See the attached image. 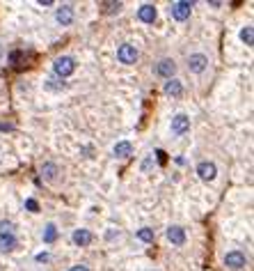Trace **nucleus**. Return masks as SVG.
<instances>
[{
  "mask_svg": "<svg viewBox=\"0 0 254 271\" xmlns=\"http://www.w3.org/2000/svg\"><path fill=\"white\" fill-rule=\"evenodd\" d=\"M53 72L58 74L60 79H66V76H71V74L76 72V60H73L71 55H62V58H58V60H55Z\"/></svg>",
  "mask_w": 254,
  "mask_h": 271,
  "instance_id": "1",
  "label": "nucleus"
},
{
  "mask_svg": "<svg viewBox=\"0 0 254 271\" xmlns=\"http://www.w3.org/2000/svg\"><path fill=\"white\" fill-rule=\"evenodd\" d=\"M190 12H192V2H188V0H177V2H172V7H170L172 18H177V21L190 18Z\"/></svg>",
  "mask_w": 254,
  "mask_h": 271,
  "instance_id": "2",
  "label": "nucleus"
},
{
  "mask_svg": "<svg viewBox=\"0 0 254 271\" xmlns=\"http://www.w3.org/2000/svg\"><path fill=\"white\" fill-rule=\"evenodd\" d=\"M117 60L122 62V65H135L137 60V51L133 44H122V46L117 48Z\"/></svg>",
  "mask_w": 254,
  "mask_h": 271,
  "instance_id": "3",
  "label": "nucleus"
},
{
  "mask_svg": "<svg viewBox=\"0 0 254 271\" xmlns=\"http://www.w3.org/2000/svg\"><path fill=\"white\" fill-rule=\"evenodd\" d=\"M190 131V120H188V115L184 113H179L172 117V133L174 136H184V133Z\"/></svg>",
  "mask_w": 254,
  "mask_h": 271,
  "instance_id": "4",
  "label": "nucleus"
},
{
  "mask_svg": "<svg viewBox=\"0 0 254 271\" xmlns=\"http://www.w3.org/2000/svg\"><path fill=\"white\" fill-rule=\"evenodd\" d=\"M225 265L229 267V269H234V271H241L243 267L248 265V258H245L241 251H231V253L225 255Z\"/></svg>",
  "mask_w": 254,
  "mask_h": 271,
  "instance_id": "5",
  "label": "nucleus"
},
{
  "mask_svg": "<svg viewBox=\"0 0 254 271\" xmlns=\"http://www.w3.org/2000/svg\"><path fill=\"white\" fill-rule=\"evenodd\" d=\"M154 72L158 74V76H163V79L170 81L174 74H177V65H174V60H170V58H165V60H160L158 65L154 67Z\"/></svg>",
  "mask_w": 254,
  "mask_h": 271,
  "instance_id": "6",
  "label": "nucleus"
},
{
  "mask_svg": "<svg viewBox=\"0 0 254 271\" xmlns=\"http://www.w3.org/2000/svg\"><path fill=\"white\" fill-rule=\"evenodd\" d=\"M55 21L60 25H71L73 23V7L71 5H60L55 9Z\"/></svg>",
  "mask_w": 254,
  "mask_h": 271,
  "instance_id": "7",
  "label": "nucleus"
},
{
  "mask_svg": "<svg viewBox=\"0 0 254 271\" xmlns=\"http://www.w3.org/2000/svg\"><path fill=\"white\" fill-rule=\"evenodd\" d=\"M197 175H199L204 181H211V180H215V175H218V168H215V163L213 161H201L199 166H197Z\"/></svg>",
  "mask_w": 254,
  "mask_h": 271,
  "instance_id": "8",
  "label": "nucleus"
},
{
  "mask_svg": "<svg viewBox=\"0 0 254 271\" xmlns=\"http://www.w3.org/2000/svg\"><path fill=\"white\" fill-rule=\"evenodd\" d=\"M208 65V58L206 55H201V53H195V55H190L188 58V69L192 74H201L204 69H206Z\"/></svg>",
  "mask_w": 254,
  "mask_h": 271,
  "instance_id": "9",
  "label": "nucleus"
},
{
  "mask_svg": "<svg viewBox=\"0 0 254 271\" xmlns=\"http://www.w3.org/2000/svg\"><path fill=\"white\" fill-rule=\"evenodd\" d=\"M167 239H170L174 246H184L186 244V230L179 228V225H172V228L167 230Z\"/></svg>",
  "mask_w": 254,
  "mask_h": 271,
  "instance_id": "10",
  "label": "nucleus"
},
{
  "mask_svg": "<svg viewBox=\"0 0 254 271\" xmlns=\"http://www.w3.org/2000/svg\"><path fill=\"white\" fill-rule=\"evenodd\" d=\"M137 18H140L142 23H154L156 21V7L154 5H142L137 9Z\"/></svg>",
  "mask_w": 254,
  "mask_h": 271,
  "instance_id": "11",
  "label": "nucleus"
},
{
  "mask_svg": "<svg viewBox=\"0 0 254 271\" xmlns=\"http://www.w3.org/2000/svg\"><path fill=\"white\" fill-rule=\"evenodd\" d=\"M163 92H165L167 96H181V94H184V85H181V81L170 79L165 83V88H163Z\"/></svg>",
  "mask_w": 254,
  "mask_h": 271,
  "instance_id": "12",
  "label": "nucleus"
},
{
  "mask_svg": "<svg viewBox=\"0 0 254 271\" xmlns=\"http://www.w3.org/2000/svg\"><path fill=\"white\" fill-rule=\"evenodd\" d=\"M113 152H115V157H119V159H128V157H133V145L128 140H122V143L115 145Z\"/></svg>",
  "mask_w": 254,
  "mask_h": 271,
  "instance_id": "13",
  "label": "nucleus"
},
{
  "mask_svg": "<svg viewBox=\"0 0 254 271\" xmlns=\"http://www.w3.org/2000/svg\"><path fill=\"white\" fill-rule=\"evenodd\" d=\"M92 239H94V237H92L89 230H76V232H73V244H76V246H89Z\"/></svg>",
  "mask_w": 254,
  "mask_h": 271,
  "instance_id": "14",
  "label": "nucleus"
},
{
  "mask_svg": "<svg viewBox=\"0 0 254 271\" xmlns=\"http://www.w3.org/2000/svg\"><path fill=\"white\" fill-rule=\"evenodd\" d=\"M42 177L46 181H55V177H58V166H55V163H44L42 166Z\"/></svg>",
  "mask_w": 254,
  "mask_h": 271,
  "instance_id": "15",
  "label": "nucleus"
},
{
  "mask_svg": "<svg viewBox=\"0 0 254 271\" xmlns=\"http://www.w3.org/2000/svg\"><path fill=\"white\" fill-rule=\"evenodd\" d=\"M101 9H103V14H119V12H122V2H115V0H103V2H101Z\"/></svg>",
  "mask_w": 254,
  "mask_h": 271,
  "instance_id": "16",
  "label": "nucleus"
},
{
  "mask_svg": "<svg viewBox=\"0 0 254 271\" xmlns=\"http://www.w3.org/2000/svg\"><path fill=\"white\" fill-rule=\"evenodd\" d=\"M14 248H16V239H14V235L0 237V251H2V253H9V251H14Z\"/></svg>",
  "mask_w": 254,
  "mask_h": 271,
  "instance_id": "17",
  "label": "nucleus"
},
{
  "mask_svg": "<svg viewBox=\"0 0 254 271\" xmlns=\"http://www.w3.org/2000/svg\"><path fill=\"white\" fill-rule=\"evenodd\" d=\"M241 39L245 42V46H252V44H254V28H252V25H245V28H243V30H241Z\"/></svg>",
  "mask_w": 254,
  "mask_h": 271,
  "instance_id": "18",
  "label": "nucleus"
},
{
  "mask_svg": "<svg viewBox=\"0 0 254 271\" xmlns=\"http://www.w3.org/2000/svg\"><path fill=\"white\" fill-rule=\"evenodd\" d=\"M55 239H58V228H55L53 223H48L46 230H44V241H46V244H53Z\"/></svg>",
  "mask_w": 254,
  "mask_h": 271,
  "instance_id": "19",
  "label": "nucleus"
},
{
  "mask_svg": "<svg viewBox=\"0 0 254 271\" xmlns=\"http://www.w3.org/2000/svg\"><path fill=\"white\" fill-rule=\"evenodd\" d=\"M137 239H142V241H147V244H151V241H154V230H151V228H142V230H137Z\"/></svg>",
  "mask_w": 254,
  "mask_h": 271,
  "instance_id": "20",
  "label": "nucleus"
},
{
  "mask_svg": "<svg viewBox=\"0 0 254 271\" xmlns=\"http://www.w3.org/2000/svg\"><path fill=\"white\" fill-rule=\"evenodd\" d=\"M7 235H14V223L12 221H2V223H0V237H7Z\"/></svg>",
  "mask_w": 254,
  "mask_h": 271,
  "instance_id": "21",
  "label": "nucleus"
},
{
  "mask_svg": "<svg viewBox=\"0 0 254 271\" xmlns=\"http://www.w3.org/2000/svg\"><path fill=\"white\" fill-rule=\"evenodd\" d=\"M25 209L39 211V202H37V200H32V198H28V200H25Z\"/></svg>",
  "mask_w": 254,
  "mask_h": 271,
  "instance_id": "22",
  "label": "nucleus"
},
{
  "mask_svg": "<svg viewBox=\"0 0 254 271\" xmlns=\"http://www.w3.org/2000/svg\"><path fill=\"white\" fill-rule=\"evenodd\" d=\"M71 271H89L85 265H76V267H71Z\"/></svg>",
  "mask_w": 254,
  "mask_h": 271,
  "instance_id": "23",
  "label": "nucleus"
}]
</instances>
